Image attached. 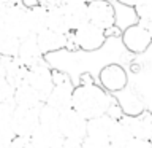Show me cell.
Returning <instances> with one entry per match:
<instances>
[{"label":"cell","mask_w":152,"mask_h":148,"mask_svg":"<svg viewBox=\"0 0 152 148\" xmlns=\"http://www.w3.org/2000/svg\"><path fill=\"white\" fill-rule=\"evenodd\" d=\"M38 3L49 10V8H52V7H57V5H60V0H38Z\"/></svg>","instance_id":"32"},{"label":"cell","mask_w":152,"mask_h":148,"mask_svg":"<svg viewBox=\"0 0 152 148\" xmlns=\"http://www.w3.org/2000/svg\"><path fill=\"white\" fill-rule=\"evenodd\" d=\"M70 2H84V3H89L90 0H70Z\"/></svg>","instance_id":"38"},{"label":"cell","mask_w":152,"mask_h":148,"mask_svg":"<svg viewBox=\"0 0 152 148\" xmlns=\"http://www.w3.org/2000/svg\"><path fill=\"white\" fill-rule=\"evenodd\" d=\"M57 129L64 138L83 140L87 135V119L81 116L73 107L62 110L57 121Z\"/></svg>","instance_id":"3"},{"label":"cell","mask_w":152,"mask_h":148,"mask_svg":"<svg viewBox=\"0 0 152 148\" xmlns=\"http://www.w3.org/2000/svg\"><path fill=\"white\" fill-rule=\"evenodd\" d=\"M28 22H30V30L33 33H38L43 29H46L48 27V8H45L40 3L28 8Z\"/></svg>","instance_id":"20"},{"label":"cell","mask_w":152,"mask_h":148,"mask_svg":"<svg viewBox=\"0 0 152 148\" xmlns=\"http://www.w3.org/2000/svg\"><path fill=\"white\" fill-rule=\"evenodd\" d=\"M119 118L125 123L133 137L152 140V113L144 112L141 115H121Z\"/></svg>","instance_id":"10"},{"label":"cell","mask_w":152,"mask_h":148,"mask_svg":"<svg viewBox=\"0 0 152 148\" xmlns=\"http://www.w3.org/2000/svg\"><path fill=\"white\" fill-rule=\"evenodd\" d=\"M27 70L28 67L24 65L21 61L14 57H5V70H3V76L7 78V81L13 88H18L26 83L27 80Z\"/></svg>","instance_id":"16"},{"label":"cell","mask_w":152,"mask_h":148,"mask_svg":"<svg viewBox=\"0 0 152 148\" xmlns=\"http://www.w3.org/2000/svg\"><path fill=\"white\" fill-rule=\"evenodd\" d=\"M113 121H114V116H111L109 113L87 119V135L108 138V132H109V127H111Z\"/></svg>","instance_id":"19"},{"label":"cell","mask_w":152,"mask_h":148,"mask_svg":"<svg viewBox=\"0 0 152 148\" xmlns=\"http://www.w3.org/2000/svg\"><path fill=\"white\" fill-rule=\"evenodd\" d=\"M141 22H142V24H144V26H146V29H147V32H149V35H151V38H152V18L142 19Z\"/></svg>","instance_id":"35"},{"label":"cell","mask_w":152,"mask_h":148,"mask_svg":"<svg viewBox=\"0 0 152 148\" xmlns=\"http://www.w3.org/2000/svg\"><path fill=\"white\" fill-rule=\"evenodd\" d=\"M14 102H0V126H11Z\"/></svg>","instance_id":"24"},{"label":"cell","mask_w":152,"mask_h":148,"mask_svg":"<svg viewBox=\"0 0 152 148\" xmlns=\"http://www.w3.org/2000/svg\"><path fill=\"white\" fill-rule=\"evenodd\" d=\"M133 10H135L136 16L140 18V21L152 18V0H138Z\"/></svg>","instance_id":"25"},{"label":"cell","mask_w":152,"mask_h":148,"mask_svg":"<svg viewBox=\"0 0 152 148\" xmlns=\"http://www.w3.org/2000/svg\"><path fill=\"white\" fill-rule=\"evenodd\" d=\"M122 43L133 54H142L152 45V38L147 32L146 26L141 21L132 24L122 32Z\"/></svg>","instance_id":"7"},{"label":"cell","mask_w":152,"mask_h":148,"mask_svg":"<svg viewBox=\"0 0 152 148\" xmlns=\"http://www.w3.org/2000/svg\"><path fill=\"white\" fill-rule=\"evenodd\" d=\"M83 148H111L108 138H102V137H94V135H86L83 140Z\"/></svg>","instance_id":"27"},{"label":"cell","mask_w":152,"mask_h":148,"mask_svg":"<svg viewBox=\"0 0 152 148\" xmlns=\"http://www.w3.org/2000/svg\"><path fill=\"white\" fill-rule=\"evenodd\" d=\"M3 29L18 38H22L32 33L30 22H28V8H26L19 2L7 5L5 7Z\"/></svg>","instance_id":"2"},{"label":"cell","mask_w":152,"mask_h":148,"mask_svg":"<svg viewBox=\"0 0 152 148\" xmlns=\"http://www.w3.org/2000/svg\"><path fill=\"white\" fill-rule=\"evenodd\" d=\"M132 137L133 135L128 131V127L125 126V123L121 118H114L111 127H109V132H108V142L111 145V148H124Z\"/></svg>","instance_id":"18"},{"label":"cell","mask_w":152,"mask_h":148,"mask_svg":"<svg viewBox=\"0 0 152 148\" xmlns=\"http://www.w3.org/2000/svg\"><path fill=\"white\" fill-rule=\"evenodd\" d=\"M98 80H100V86L103 89H106L108 92H119V91L125 89L128 84L127 72L119 64L104 65L98 73Z\"/></svg>","instance_id":"9"},{"label":"cell","mask_w":152,"mask_h":148,"mask_svg":"<svg viewBox=\"0 0 152 148\" xmlns=\"http://www.w3.org/2000/svg\"><path fill=\"white\" fill-rule=\"evenodd\" d=\"M113 100L106 89L95 83H81L73 88L71 94V107L86 119L100 116L109 112Z\"/></svg>","instance_id":"1"},{"label":"cell","mask_w":152,"mask_h":148,"mask_svg":"<svg viewBox=\"0 0 152 148\" xmlns=\"http://www.w3.org/2000/svg\"><path fill=\"white\" fill-rule=\"evenodd\" d=\"M13 102L14 105L19 107H27V108H40L43 100L38 95V92L32 86H28L27 83H24L18 88H14V95H13Z\"/></svg>","instance_id":"17"},{"label":"cell","mask_w":152,"mask_h":148,"mask_svg":"<svg viewBox=\"0 0 152 148\" xmlns=\"http://www.w3.org/2000/svg\"><path fill=\"white\" fill-rule=\"evenodd\" d=\"M60 148H83L81 140H73V138H64Z\"/></svg>","instance_id":"31"},{"label":"cell","mask_w":152,"mask_h":148,"mask_svg":"<svg viewBox=\"0 0 152 148\" xmlns=\"http://www.w3.org/2000/svg\"><path fill=\"white\" fill-rule=\"evenodd\" d=\"M26 83L37 91L43 102H46L48 95L51 94L52 88H54V75H52V70L43 61L37 62L35 65L28 67Z\"/></svg>","instance_id":"4"},{"label":"cell","mask_w":152,"mask_h":148,"mask_svg":"<svg viewBox=\"0 0 152 148\" xmlns=\"http://www.w3.org/2000/svg\"><path fill=\"white\" fill-rule=\"evenodd\" d=\"M71 37H73L75 45L79 50L87 51V53L100 50L104 45V41H106V32L90 22H86L84 26L73 30Z\"/></svg>","instance_id":"5"},{"label":"cell","mask_w":152,"mask_h":148,"mask_svg":"<svg viewBox=\"0 0 152 148\" xmlns=\"http://www.w3.org/2000/svg\"><path fill=\"white\" fill-rule=\"evenodd\" d=\"M71 33H62V32H56L51 30V29H43L41 32L37 33V40L38 45H40V50L45 54H49V53L64 50V48L68 46V38Z\"/></svg>","instance_id":"12"},{"label":"cell","mask_w":152,"mask_h":148,"mask_svg":"<svg viewBox=\"0 0 152 148\" xmlns=\"http://www.w3.org/2000/svg\"><path fill=\"white\" fill-rule=\"evenodd\" d=\"M19 3L24 5L26 8H32L35 5H38V0H19Z\"/></svg>","instance_id":"34"},{"label":"cell","mask_w":152,"mask_h":148,"mask_svg":"<svg viewBox=\"0 0 152 148\" xmlns=\"http://www.w3.org/2000/svg\"><path fill=\"white\" fill-rule=\"evenodd\" d=\"M3 70H5V57L0 56V76H3Z\"/></svg>","instance_id":"37"},{"label":"cell","mask_w":152,"mask_h":148,"mask_svg":"<svg viewBox=\"0 0 152 148\" xmlns=\"http://www.w3.org/2000/svg\"><path fill=\"white\" fill-rule=\"evenodd\" d=\"M11 148H35V147L30 143V138H28V137H18L16 135Z\"/></svg>","instance_id":"30"},{"label":"cell","mask_w":152,"mask_h":148,"mask_svg":"<svg viewBox=\"0 0 152 148\" xmlns=\"http://www.w3.org/2000/svg\"><path fill=\"white\" fill-rule=\"evenodd\" d=\"M16 57L27 67H32L37 62L43 61V53L40 50V45H38L37 33L32 32V33H28V35L21 38Z\"/></svg>","instance_id":"11"},{"label":"cell","mask_w":152,"mask_h":148,"mask_svg":"<svg viewBox=\"0 0 152 148\" xmlns=\"http://www.w3.org/2000/svg\"><path fill=\"white\" fill-rule=\"evenodd\" d=\"M48 29L56 30V32H62V33H71L68 26H66L62 5H57V7H52L48 10Z\"/></svg>","instance_id":"21"},{"label":"cell","mask_w":152,"mask_h":148,"mask_svg":"<svg viewBox=\"0 0 152 148\" xmlns=\"http://www.w3.org/2000/svg\"><path fill=\"white\" fill-rule=\"evenodd\" d=\"M28 138H30V143L35 148L60 147L62 142H64V137L59 132V129L51 126H43V124H38Z\"/></svg>","instance_id":"13"},{"label":"cell","mask_w":152,"mask_h":148,"mask_svg":"<svg viewBox=\"0 0 152 148\" xmlns=\"http://www.w3.org/2000/svg\"><path fill=\"white\" fill-rule=\"evenodd\" d=\"M38 124H40L38 108H27V107L14 105L11 127L18 137H30Z\"/></svg>","instance_id":"8"},{"label":"cell","mask_w":152,"mask_h":148,"mask_svg":"<svg viewBox=\"0 0 152 148\" xmlns=\"http://www.w3.org/2000/svg\"><path fill=\"white\" fill-rule=\"evenodd\" d=\"M14 88L7 81L5 76H0V102H13Z\"/></svg>","instance_id":"28"},{"label":"cell","mask_w":152,"mask_h":148,"mask_svg":"<svg viewBox=\"0 0 152 148\" xmlns=\"http://www.w3.org/2000/svg\"><path fill=\"white\" fill-rule=\"evenodd\" d=\"M151 142H152V140H151Z\"/></svg>","instance_id":"40"},{"label":"cell","mask_w":152,"mask_h":148,"mask_svg":"<svg viewBox=\"0 0 152 148\" xmlns=\"http://www.w3.org/2000/svg\"><path fill=\"white\" fill-rule=\"evenodd\" d=\"M52 148H60V147H52Z\"/></svg>","instance_id":"39"},{"label":"cell","mask_w":152,"mask_h":148,"mask_svg":"<svg viewBox=\"0 0 152 148\" xmlns=\"http://www.w3.org/2000/svg\"><path fill=\"white\" fill-rule=\"evenodd\" d=\"M121 5H124V7H130V8H133L135 5L138 3V0H117Z\"/></svg>","instance_id":"36"},{"label":"cell","mask_w":152,"mask_h":148,"mask_svg":"<svg viewBox=\"0 0 152 148\" xmlns=\"http://www.w3.org/2000/svg\"><path fill=\"white\" fill-rule=\"evenodd\" d=\"M89 22L104 32L116 26V10L108 0H90L87 3Z\"/></svg>","instance_id":"6"},{"label":"cell","mask_w":152,"mask_h":148,"mask_svg":"<svg viewBox=\"0 0 152 148\" xmlns=\"http://www.w3.org/2000/svg\"><path fill=\"white\" fill-rule=\"evenodd\" d=\"M19 41H21V38L14 37L13 33H10L3 29V30L0 32V56L14 57L18 54Z\"/></svg>","instance_id":"22"},{"label":"cell","mask_w":152,"mask_h":148,"mask_svg":"<svg viewBox=\"0 0 152 148\" xmlns=\"http://www.w3.org/2000/svg\"><path fill=\"white\" fill-rule=\"evenodd\" d=\"M59 115L60 112L57 108H54L52 105L43 102L41 107L38 108V119L40 124L43 126H51V127H57V121H59Z\"/></svg>","instance_id":"23"},{"label":"cell","mask_w":152,"mask_h":148,"mask_svg":"<svg viewBox=\"0 0 152 148\" xmlns=\"http://www.w3.org/2000/svg\"><path fill=\"white\" fill-rule=\"evenodd\" d=\"M62 10L65 14V21L68 26L70 32L79 29L84 26L86 22H89L87 18V3L84 2H65L62 3Z\"/></svg>","instance_id":"14"},{"label":"cell","mask_w":152,"mask_h":148,"mask_svg":"<svg viewBox=\"0 0 152 148\" xmlns=\"http://www.w3.org/2000/svg\"><path fill=\"white\" fill-rule=\"evenodd\" d=\"M8 3H3L0 2V32L3 30V18H5V7H7Z\"/></svg>","instance_id":"33"},{"label":"cell","mask_w":152,"mask_h":148,"mask_svg":"<svg viewBox=\"0 0 152 148\" xmlns=\"http://www.w3.org/2000/svg\"><path fill=\"white\" fill-rule=\"evenodd\" d=\"M124 148H152V142L151 140H146V138L132 137Z\"/></svg>","instance_id":"29"},{"label":"cell","mask_w":152,"mask_h":148,"mask_svg":"<svg viewBox=\"0 0 152 148\" xmlns=\"http://www.w3.org/2000/svg\"><path fill=\"white\" fill-rule=\"evenodd\" d=\"M71 94H73V88H71L68 80H65V83H57L54 80V88H52L51 94L48 95L46 104L52 105L59 112L71 108Z\"/></svg>","instance_id":"15"},{"label":"cell","mask_w":152,"mask_h":148,"mask_svg":"<svg viewBox=\"0 0 152 148\" xmlns=\"http://www.w3.org/2000/svg\"><path fill=\"white\" fill-rule=\"evenodd\" d=\"M16 134L11 126H0V148H11Z\"/></svg>","instance_id":"26"}]
</instances>
